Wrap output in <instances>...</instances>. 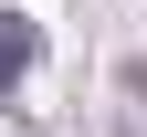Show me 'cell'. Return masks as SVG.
Returning a JSON list of instances; mask_svg holds the SVG:
<instances>
[{
	"label": "cell",
	"mask_w": 147,
	"mask_h": 137,
	"mask_svg": "<svg viewBox=\"0 0 147 137\" xmlns=\"http://www.w3.org/2000/svg\"><path fill=\"white\" fill-rule=\"evenodd\" d=\"M11 74H32V21H0V85Z\"/></svg>",
	"instance_id": "cell-1"
}]
</instances>
